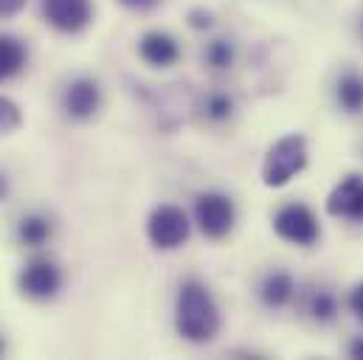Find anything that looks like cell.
<instances>
[{"label":"cell","instance_id":"obj_1","mask_svg":"<svg viewBox=\"0 0 363 360\" xmlns=\"http://www.w3.org/2000/svg\"><path fill=\"white\" fill-rule=\"evenodd\" d=\"M220 307L200 279H186L175 301V327L189 344H208L220 332Z\"/></svg>","mask_w":363,"mask_h":360},{"label":"cell","instance_id":"obj_2","mask_svg":"<svg viewBox=\"0 0 363 360\" xmlns=\"http://www.w3.org/2000/svg\"><path fill=\"white\" fill-rule=\"evenodd\" d=\"M304 167H307V141H304V135H298V133L284 135L268 150V155L262 161V183L268 189H281L298 172H304Z\"/></svg>","mask_w":363,"mask_h":360},{"label":"cell","instance_id":"obj_3","mask_svg":"<svg viewBox=\"0 0 363 360\" xmlns=\"http://www.w3.org/2000/svg\"><path fill=\"white\" fill-rule=\"evenodd\" d=\"M194 223L203 237L208 240H223L231 234L237 223V208L234 200L223 191H203L194 200Z\"/></svg>","mask_w":363,"mask_h":360},{"label":"cell","instance_id":"obj_4","mask_svg":"<svg viewBox=\"0 0 363 360\" xmlns=\"http://www.w3.org/2000/svg\"><path fill=\"white\" fill-rule=\"evenodd\" d=\"M191 234V223L189 214L183 211L181 206L164 203L158 208H152L150 220H147V237L158 251H175L181 248L183 242Z\"/></svg>","mask_w":363,"mask_h":360},{"label":"cell","instance_id":"obj_5","mask_svg":"<svg viewBox=\"0 0 363 360\" xmlns=\"http://www.w3.org/2000/svg\"><path fill=\"white\" fill-rule=\"evenodd\" d=\"M273 231L284 242L301 245V248L315 245V240L321 237L318 220H315V214L304 203H287V206H281L276 211V217H273Z\"/></svg>","mask_w":363,"mask_h":360},{"label":"cell","instance_id":"obj_6","mask_svg":"<svg viewBox=\"0 0 363 360\" xmlns=\"http://www.w3.org/2000/svg\"><path fill=\"white\" fill-rule=\"evenodd\" d=\"M17 287L26 298L48 301L62 290V270L48 257H34L17 273Z\"/></svg>","mask_w":363,"mask_h":360},{"label":"cell","instance_id":"obj_7","mask_svg":"<svg viewBox=\"0 0 363 360\" xmlns=\"http://www.w3.org/2000/svg\"><path fill=\"white\" fill-rule=\"evenodd\" d=\"M62 110L74 121H91L101 110V85L93 77H77L62 90Z\"/></svg>","mask_w":363,"mask_h":360},{"label":"cell","instance_id":"obj_8","mask_svg":"<svg viewBox=\"0 0 363 360\" xmlns=\"http://www.w3.org/2000/svg\"><path fill=\"white\" fill-rule=\"evenodd\" d=\"M43 17L62 34H79L91 26V0H43Z\"/></svg>","mask_w":363,"mask_h":360},{"label":"cell","instance_id":"obj_9","mask_svg":"<svg viewBox=\"0 0 363 360\" xmlns=\"http://www.w3.org/2000/svg\"><path fill=\"white\" fill-rule=\"evenodd\" d=\"M327 211L333 217H347V220L363 223V178L352 175V178L341 180L327 197Z\"/></svg>","mask_w":363,"mask_h":360},{"label":"cell","instance_id":"obj_10","mask_svg":"<svg viewBox=\"0 0 363 360\" xmlns=\"http://www.w3.org/2000/svg\"><path fill=\"white\" fill-rule=\"evenodd\" d=\"M138 54L144 62H150L152 68H169L178 62L181 57V45L172 34L167 31H147L138 43Z\"/></svg>","mask_w":363,"mask_h":360},{"label":"cell","instance_id":"obj_11","mask_svg":"<svg viewBox=\"0 0 363 360\" xmlns=\"http://www.w3.org/2000/svg\"><path fill=\"white\" fill-rule=\"evenodd\" d=\"M28 65V48L14 34H0V85L23 74Z\"/></svg>","mask_w":363,"mask_h":360},{"label":"cell","instance_id":"obj_12","mask_svg":"<svg viewBox=\"0 0 363 360\" xmlns=\"http://www.w3.org/2000/svg\"><path fill=\"white\" fill-rule=\"evenodd\" d=\"M54 234V223L48 214H40V211H31L26 217H20L17 223V242L23 248H43Z\"/></svg>","mask_w":363,"mask_h":360},{"label":"cell","instance_id":"obj_13","mask_svg":"<svg viewBox=\"0 0 363 360\" xmlns=\"http://www.w3.org/2000/svg\"><path fill=\"white\" fill-rule=\"evenodd\" d=\"M293 293H296L293 276L284 273V270H273V273H268V276L262 279V284H259V298H262V304L271 307V310L284 307V304L293 298Z\"/></svg>","mask_w":363,"mask_h":360},{"label":"cell","instance_id":"obj_14","mask_svg":"<svg viewBox=\"0 0 363 360\" xmlns=\"http://www.w3.org/2000/svg\"><path fill=\"white\" fill-rule=\"evenodd\" d=\"M335 99L347 113H361L363 110V77L358 74H344L335 85Z\"/></svg>","mask_w":363,"mask_h":360},{"label":"cell","instance_id":"obj_15","mask_svg":"<svg viewBox=\"0 0 363 360\" xmlns=\"http://www.w3.org/2000/svg\"><path fill=\"white\" fill-rule=\"evenodd\" d=\"M203 60L211 71H228L234 65V43L228 40H211L203 51Z\"/></svg>","mask_w":363,"mask_h":360},{"label":"cell","instance_id":"obj_16","mask_svg":"<svg viewBox=\"0 0 363 360\" xmlns=\"http://www.w3.org/2000/svg\"><path fill=\"white\" fill-rule=\"evenodd\" d=\"M203 113H206L208 121L223 124V121H228V118L234 116V99H231L228 93H223V90L208 93L206 101H203Z\"/></svg>","mask_w":363,"mask_h":360},{"label":"cell","instance_id":"obj_17","mask_svg":"<svg viewBox=\"0 0 363 360\" xmlns=\"http://www.w3.org/2000/svg\"><path fill=\"white\" fill-rule=\"evenodd\" d=\"M307 313L315 318V321H333L335 313H338V301L330 290H315L307 301Z\"/></svg>","mask_w":363,"mask_h":360},{"label":"cell","instance_id":"obj_18","mask_svg":"<svg viewBox=\"0 0 363 360\" xmlns=\"http://www.w3.org/2000/svg\"><path fill=\"white\" fill-rule=\"evenodd\" d=\"M20 127H23V110H20V104L14 99H9V96L0 93V138L17 133Z\"/></svg>","mask_w":363,"mask_h":360},{"label":"cell","instance_id":"obj_19","mask_svg":"<svg viewBox=\"0 0 363 360\" xmlns=\"http://www.w3.org/2000/svg\"><path fill=\"white\" fill-rule=\"evenodd\" d=\"M26 6L28 0H0V20H14Z\"/></svg>","mask_w":363,"mask_h":360},{"label":"cell","instance_id":"obj_20","mask_svg":"<svg viewBox=\"0 0 363 360\" xmlns=\"http://www.w3.org/2000/svg\"><path fill=\"white\" fill-rule=\"evenodd\" d=\"M189 26L197 28V31H206V28H211V14L206 9H191L189 11Z\"/></svg>","mask_w":363,"mask_h":360},{"label":"cell","instance_id":"obj_21","mask_svg":"<svg viewBox=\"0 0 363 360\" xmlns=\"http://www.w3.org/2000/svg\"><path fill=\"white\" fill-rule=\"evenodd\" d=\"M350 310L363 321V281L352 290V296H350Z\"/></svg>","mask_w":363,"mask_h":360},{"label":"cell","instance_id":"obj_22","mask_svg":"<svg viewBox=\"0 0 363 360\" xmlns=\"http://www.w3.org/2000/svg\"><path fill=\"white\" fill-rule=\"evenodd\" d=\"M121 6H127V9H135V11H141V9H152L158 0H118Z\"/></svg>","mask_w":363,"mask_h":360},{"label":"cell","instance_id":"obj_23","mask_svg":"<svg viewBox=\"0 0 363 360\" xmlns=\"http://www.w3.org/2000/svg\"><path fill=\"white\" fill-rule=\"evenodd\" d=\"M9 191H11V186H9V178H6V172L0 169V203L9 197Z\"/></svg>","mask_w":363,"mask_h":360},{"label":"cell","instance_id":"obj_24","mask_svg":"<svg viewBox=\"0 0 363 360\" xmlns=\"http://www.w3.org/2000/svg\"><path fill=\"white\" fill-rule=\"evenodd\" d=\"M350 355H352V358H363V335L350 344Z\"/></svg>","mask_w":363,"mask_h":360},{"label":"cell","instance_id":"obj_25","mask_svg":"<svg viewBox=\"0 0 363 360\" xmlns=\"http://www.w3.org/2000/svg\"><path fill=\"white\" fill-rule=\"evenodd\" d=\"M3 349H6V341H3V338H0V355H3Z\"/></svg>","mask_w":363,"mask_h":360}]
</instances>
